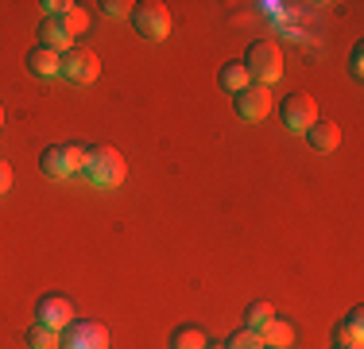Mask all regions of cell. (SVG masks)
Listing matches in <instances>:
<instances>
[{
	"label": "cell",
	"mask_w": 364,
	"mask_h": 349,
	"mask_svg": "<svg viewBox=\"0 0 364 349\" xmlns=\"http://www.w3.org/2000/svg\"><path fill=\"white\" fill-rule=\"evenodd\" d=\"M221 345H225V349H264L259 334H252V330H237V334H229Z\"/></svg>",
	"instance_id": "19"
},
{
	"label": "cell",
	"mask_w": 364,
	"mask_h": 349,
	"mask_svg": "<svg viewBox=\"0 0 364 349\" xmlns=\"http://www.w3.org/2000/svg\"><path fill=\"white\" fill-rule=\"evenodd\" d=\"M85 160H90V147L82 144H50L39 155V171L47 179H70V174L85 171Z\"/></svg>",
	"instance_id": "3"
},
{
	"label": "cell",
	"mask_w": 364,
	"mask_h": 349,
	"mask_svg": "<svg viewBox=\"0 0 364 349\" xmlns=\"http://www.w3.org/2000/svg\"><path fill=\"white\" fill-rule=\"evenodd\" d=\"M259 342H264V349H291L294 345V326H291L287 318H279V314H275V318L259 330Z\"/></svg>",
	"instance_id": "14"
},
{
	"label": "cell",
	"mask_w": 364,
	"mask_h": 349,
	"mask_svg": "<svg viewBox=\"0 0 364 349\" xmlns=\"http://www.w3.org/2000/svg\"><path fill=\"white\" fill-rule=\"evenodd\" d=\"M23 342H28V349H58V330L43 326V322H31L23 330Z\"/></svg>",
	"instance_id": "18"
},
{
	"label": "cell",
	"mask_w": 364,
	"mask_h": 349,
	"mask_svg": "<svg viewBox=\"0 0 364 349\" xmlns=\"http://www.w3.org/2000/svg\"><path fill=\"white\" fill-rule=\"evenodd\" d=\"M97 8H101L105 16H124V12L132 16V4H128V0H101Z\"/></svg>",
	"instance_id": "22"
},
{
	"label": "cell",
	"mask_w": 364,
	"mask_h": 349,
	"mask_svg": "<svg viewBox=\"0 0 364 349\" xmlns=\"http://www.w3.org/2000/svg\"><path fill=\"white\" fill-rule=\"evenodd\" d=\"M333 345H337V349H360V345H364V311H360V307H353V311L333 326Z\"/></svg>",
	"instance_id": "11"
},
{
	"label": "cell",
	"mask_w": 364,
	"mask_h": 349,
	"mask_svg": "<svg viewBox=\"0 0 364 349\" xmlns=\"http://www.w3.org/2000/svg\"><path fill=\"white\" fill-rule=\"evenodd\" d=\"M58 349H109V330L93 318H74L58 330Z\"/></svg>",
	"instance_id": "5"
},
{
	"label": "cell",
	"mask_w": 364,
	"mask_h": 349,
	"mask_svg": "<svg viewBox=\"0 0 364 349\" xmlns=\"http://www.w3.org/2000/svg\"><path fill=\"white\" fill-rule=\"evenodd\" d=\"M23 63H28V70L36 78H58L63 74V55H55V51H47V47H31Z\"/></svg>",
	"instance_id": "13"
},
{
	"label": "cell",
	"mask_w": 364,
	"mask_h": 349,
	"mask_svg": "<svg viewBox=\"0 0 364 349\" xmlns=\"http://www.w3.org/2000/svg\"><path fill=\"white\" fill-rule=\"evenodd\" d=\"M272 113V90L267 85H248V90L237 93V117L240 120H264Z\"/></svg>",
	"instance_id": "10"
},
{
	"label": "cell",
	"mask_w": 364,
	"mask_h": 349,
	"mask_svg": "<svg viewBox=\"0 0 364 349\" xmlns=\"http://www.w3.org/2000/svg\"><path fill=\"white\" fill-rule=\"evenodd\" d=\"M240 63H245L248 78H252L256 85H272L283 78V51H279V43H272V39H256Z\"/></svg>",
	"instance_id": "2"
},
{
	"label": "cell",
	"mask_w": 364,
	"mask_h": 349,
	"mask_svg": "<svg viewBox=\"0 0 364 349\" xmlns=\"http://www.w3.org/2000/svg\"><path fill=\"white\" fill-rule=\"evenodd\" d=\"M63 78H66V82H74V85L97 82V78H101V58L93 55V51H85V47H70L63 55Z\"/></svg>",
	"instance_id": "7"
},
{
	"label": "cell",
	"mask_w": 364,
	"mask_h": 349,
	"mask_svg": "<svg viewBox=\"0 0 364 349\" xmlns=\"http://www.w3.org/2000/svg\"><path fill=\"white\" fill-rule=\"evenodd\" d=\"M205 349H225V345H205Z\"/></svg>",
	"instance_id": "26"
},
{
	"label": "cell",
	"mask_w": 364,
	"mask_h": 349,
	"mask_svg": "<svg viewBox=\"0 0 364 349\" xmlns=\"http://www.w3.org/2000/svg\"><path fill=\"white\" fill-rule=\"evenodd\" d=\"M132 28L140 39H151V43H163L171 35V12L167 4L159 0H144V4H132Z\"/></svg>",
	"instance_id": "4"
},
{
	"label": "cell",
	"mask_w": 364,
	"mask_h": 349,
	"mask_svg": "<svg viewBox=\"0 0 364 349\" xmlns=\"http://www.w3.org/2000/svg\"><path fill=\"white\" fill-rule=\"evenodd\" d=\"M272 318H275L272 303L256 299V303H248V307H245V326H240V330H252V334H259V330H264Z\"/></svg>",
	"instance_id": "17"
},
{
	"label": "cell",
	"mask_w": 364,
	"mask_h": 349,
	"mask_svg": "<svg viewBox=\"0 0 364 349\" xmlns=\"http://www.w3.org/2000/svg\"><path fill=\"white\" fill-rule=\"evenodd\" d=\"M167 345L171 349H205V345H210V338H205L202 326H175Z\"/></svg>",
	"instance_id": "16"
},
{
	"label": "cell",
	"mask_w": 364,
	"mask_h": 349,
	"mask_svg": "<svg viewBox=\"0 0 364 349\" xmlns=\"http://www.w3.org/2000/svg\"><path fill=\"white\" fill-rule=\"evenodd\" d=\"M36 35H39V47L55 51V55H66V51L74 47V31L66 28V20H63V16H43Z\"/></svg>",
	"instance_id": "9"
},
{
	"label": "cell",
	"mask_w": 364,
	"mask_h": 349,
	"mask_svg": "<svg viewBox=\"0 0 364 349\" xmlns=\"http://www.w3.org/2000/svg\"><path fill=\"white\" fill-rule=\"evenodd\" d=\"M349 78H353V82H360V78H364V47H353V55H349Z\"/></svg>",
	"instance_id": "21"
},
{
	"label": "cell",
	"mask_w": 364,
	"mask_h": 349,
	"mask_svg": "<svg viewBox=\"0 0 364 349\" xmlns=\"http://www.w3.org/2000/svg\"><path fill=\"white\" fill-rule=\"evenodd\" d=\"M218 85H221L225 93H232V98H237L240 90H248V85H252V78H248L245 63H225L218 70Z\"/></svg>",
	"instance_id": "15"
},
{
	"label": "cell",
	"mask_w": 364,
	"mask_h": 349,
	"mask_svg": "<svg viewBox=\"0 0 364 349\" xmlns=\"http://www.w3.org/2000/svg\"><path fill=\"white\" fill-rule=\"evenodd\" d=\"M0 125H4V105H0Z\"/></svg>",
	"instance_id": "25"
},
{
	"label": "cell",
	"mask_w": 364,
	"mask_h": 349,
	"mask_svg": "<svg viewBox=\"0 0 364 349\" xmlns=\"http://www.w3.org/2000/svg\"><path fill=\"white\" fill-rule=\"evenodd\" d=\"M306 144L314 147V152L329 155L337 144H341V128H337L333 120H314V125L306 128Z\"/></svg>",
	"instance_id": "12"
},
{
	"label": "cell",
	"mask_w": 364,
	"mask_h": 349,
	"mask_svg": "<svg viewBox=\"0 0 364 349\" xmlns=\"http://www.w3.org/2000/svg\"><path fill=\"white\" fill-rule=\"evenodd\" d=\"M31 318L43 322V326H50V330H66L77 314H74V303L66 299V295H43L36 303V311H31Z\"/></svg>",
	"instance_id": "8"
},
{
	"label": "cell",
	"mask_w": 364,
	"mask_h": 349,
	"mask_svg": "<svg viewBox=\"0 0 364 349\" xmlns=\"http://www.w3.org/2000/svg\"><path fill=\"white\" fill-rule=\"evenodd\" d=\"M279 120H283L287 132H302V136H306V128L318 120V101L310 98V93H291V98L279 105Z\"/></svg>",
	"instance_id": "6"
},
{
	"label": "cell",
	"mask_w": 364,
	"mask_h": 349,
	"mask_svg": "<svg viewBox=\"0 0 364 349\" xmlns=\"http://www.w3.org/2000/svg\"><path fill=\"white\" fill-rule=\"evenodd\" d=\"M63 20H66V28H70V31L77 35V31H85V24H90V16H85V8H82V4H66Z\"/></svg>",
	"instance_id": "20"
},
{
	"label": "cell",
	"mask_w": 364,
	"mask_h": 349,
	"mask_svg": "<svg viewBox=\"0 0 364 349\" xmlns=\"http://www.w3.org/2000/svg\"><path fill=\"white\" fill-rule=\"evenodd\" d=\"M82 174L93 182V187L112 190V187H120V182H124L128 163H124V155H120L117 147L97 144V147H90V160H85V171H82Z\"/></svg>",
	"instance_id": "1"
},
{
	"label": "cell",
	"mask_w": 364,
	"mask_h": 349,
	"mask_svg": "<svg viewBox=\"0 0 364 349\" xmlns=\"http://www.w3.org/2000/svg\"><path fill=\"white\" fill-rule=\"evenodd\" d=\"M333 349H337V345H333Z\"/></svg>",
	"instance_id": "27"
},
{
	"label": "cell",
	"mask_w": 364,
	"mask_h": 349,
	"mask_svg": "<svg viewBox=\"0 0 364 349\" xmlns=\"http://www.w3.org/2000/svg\"><path fill=\"white\" fill-rule=\"evenodd\" d=\"M66 4H70V0H43V12H47V16H63L66 12Z\"/></svg>",
	"instance_id": "24"
},
{
	"label": "cell",
	"mask_w": 364,
	"mask_h": 349,
	"mask_svg": "<svg viewBox=\"0 0 364 349\" xmlns=\"http://www.w3.org/2000/svg\"><path fill=\"white\" fill-rule=\"evenodd\" d=\"M12 190V163L0 160V194H8Z\"/></svg>",
	"instance_id": "23"
}]
</instances>
